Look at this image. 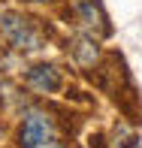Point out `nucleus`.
Segmentation results:
<instances>
[{
  "label": "nucleus",
  "instance_id": "1",
  "mask_svg": "<svg viewBox=\"0 0 142 148\" xmlns=\"http://www.w3.org/2000/svg\"><path fill=\"white\" fill-rule=\"evenodd\" d=\"M18 142H21V148H64L55 121L43 109H27L24 112L21 130H18Z\"/></svg>",
  "mask_w": 142,
  "mask_h": 148
},
{
  "label": "nucleus",
  "instance_id": "2",
  "mask_svg": "<svg viewBox=\"0 0 142 148\" xmlns=\"http://www.w3.org/2000/svg\"><path fill=\"white\" fill-rule=\"evenodd\" d=\"M0 33L15 51H39L43 49V33L30 18L18 12H3L0 15Z\"/></svg>",
  "mask_w": 142,
  "mask_h": 148
},
{
  "label": "nucleus",
  "instance_id": "3",
  "mask_svg": "<svg viewBox=\"0 0 142 148\" xmlns=\"http://www.w3.org/2000/svg\"><path fill=\"white\" fill-rule=\"evenodd\" d=\"M24 79H27V85L33 91H39V94H55V91H60V85H64L60 70L55 64H36V66H30Z\"/></svg>",
  "mask_w": 142,
  "mask_h": 148
},
{
  "label": "nucleus",
  "instance_id": "4",
  "mask_svg": "<svg viewBox=\"0 0 142 148\" xmlns=\"http://www.w3.org/2000/svg\"><path fill=\"white\" fill-rule=\"evenodd\" d=\"M76 12H79V21H82L85 30H91V33L94 30H106V18H103V12H100V6L94 0H79Z\"/></svg>",
  "mask_w": 142,
  "mask_h": 148
},
{
  "label": "nucleus",
  "instance_id": "5",
  "mask_svg": "<svg viewBox=\"0 0 142 148\" xmlns=\"http://www.w3.org/2000/svg\"><path fill=\"white\" fill-rule=\"evenodd\" d=\"M115 148H139V142H136V139H133V136H127L124 142H121V145H115Z\"/></svg>",
  "mask_w": 142,
  "mask_h": 148
}]
</instances>
